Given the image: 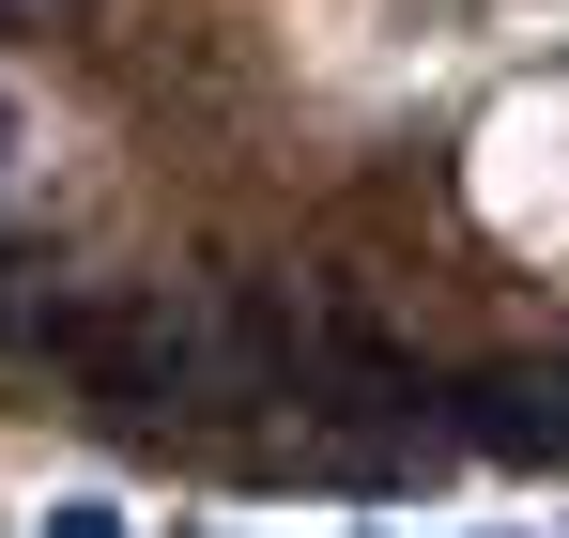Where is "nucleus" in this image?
<instances>
[{
	"instance_id": "obj_1",
	"label": "nucleus",
	"mask_w": 569,
	"mask_h": 538,
	"mask_svg": "<svg viewBox=\"0 0 569 538\" xmlns=\"http://www.w3.org/2000/svg\"><path fill=\"white\" fill-rule=\"evenodd\" d=\"M462 447L523 461V477H569V355H523V369H477L462 416H447Z\"/></svg>"
},
{
	"instance_id": "obj_2",
	"label": "nucleus",
	"mask_w": 569,
	"mask_h": 538,
	"mask_svg": "<svg viewBox=\"0 0 569 538\" xmlns=\"http://www.w3.org/2000/svg\"><path fill=\"white\" fill-rule=\"evenodd\" d=\"M31 538H139V524H123L108 492H62V508H47V524H31Z\"/></svg>"
}]
</instances>
